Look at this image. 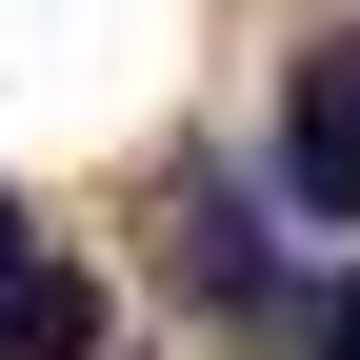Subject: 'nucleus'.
<instances>
[{"label":"nucleus","mask_w":360,"mask_h":360,"mask_svg":"<svg viewBox=\"0 0 360 360\" xmlns=\"http://www.w3.org/2000/svg\"><path fill=\"white\" fill-rule=\"evenodd\" d=\"M281 180L321 220H360V40H321V60H300V120H281Z\"/></svg>","instance_id":"1"},{"label":"nucleus","mask_w":360,"mask_h":360,"mask_svg":"<svg viewBox=\"0 0 360 360\" xmlns=\"http://www.w3.org/2000/svg\"><path fill=\"white\" fill-rule=\"evenodd\" d=\"M0 360H101V281L80 260H0Z\"/></svg>","instance_id":"3"},{"label":"nucleus","mask_w":360,"mask_h":360,"mask_svg":"<svg viewBox=\"0 0 360 360\" xmlns=\"http://www.w3.org/2000/svg\"><path fill=\"white\" fill-rule=\"evenodd\" d=\"M321 360H360V281H340V300H321Z\"/></svg>","instance_id":"4"},{"label":"nucleus","mask_w":360,"mask_h":360,"mask_svg":"<svg viewBox=\"0 0 360 360\" xmlns=\"http://www.w3.org/2000/svg\"><path fill=\"white\" fill-rule=\"evenodd\" d=\"M180 300H220V321H281V240H260V200H180Z\"/></svg>","instance_id":"2"},{"label":"nucleus","mask_w":360,"mask_h":360,"mask_svg":"<svg viewBox=\"0 0 360 360\" xmlns=\"http://www.w3.org/2000/svg\"><path fill=\"white\" fill-rule=\"evenodd\" d=\"M0 260H20V220H0Z\"/></svg>","instance_id":"5"}]
</instances>
